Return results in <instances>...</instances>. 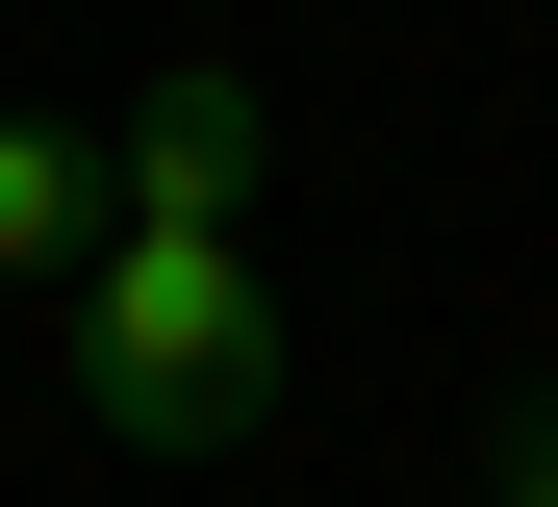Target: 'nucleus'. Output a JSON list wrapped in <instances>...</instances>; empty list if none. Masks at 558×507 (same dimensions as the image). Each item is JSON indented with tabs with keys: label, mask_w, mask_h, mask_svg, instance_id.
<instances>
[{
	"label": "nucleus",
	"mask_w": 558,
	"mask_h": 507,
	"mask_svg": "<svg viewBox=\"0 0 558 507\" xmlns=\"http://www.w3.org/2000/svg\"><path fill=\"white\" fill-rule=\"evenodd\" d=\"M76 330H102V432H153V457H229L254 406H279V279H254V229H102Z\"/></svg>",
	"instance_id": "1"
},
{
	"label": "nucleus",
	"mask_w": 558,
	"mask_h": 507,
	"mask_svg": "<svg viewBox=\"0 0 558 507\" xmlns=\"http://www.w3.org/2000/svg\"><path fill=\"white\" fill-rule=\"evenodd\" d=\"M102 203H128V229H229V203H254V76H153L128 153H102Z\"/></svg>",
	"instance_id": "2"
},
{
	"label": "nucleus",
	"mask_w": 558,
	"mask_h": 507,
	"mask_svg": "<svg viewBox=\"0 0 558 507\" xmlns=\"http://www.w3.org/2000/svg\"><path fill=\"white\" fill-rule=\"evenodd\" d=\"M508 507H558V406H508Z\"/></svg>",
	"instance_id": "4"
},
{
	"label": "nucleus",
	"mask_w": 558,
	"mask_h": 507,
	"mask_svg": "<svg viewBox=\"0 0 558 507\" xmlns=\"http://www.w3.org/2000/svg\"><path fill=\"white\" fill-rule=\"evenodd\" d=\"M102 229H128V203H102V153H76V128H0V279H76Z\"/></svg>",
	"instance_id": "3"
}]
</instances>
